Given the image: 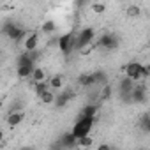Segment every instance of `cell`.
I'll return each mask as SVG.
<instances>
[{
    "mask_svg": "<svg viewBox=\"0 0 150 150\" xmlns=\"http://www.w3.org/2000/svg\"><path fill=\"white\" fill-rule=\"evenodd\" d=\"M32 83H37V81H46L48 80V74H46V69L41 67V65H35L34 72H32V76H30Z\"/></svg>",
    "mask_w": 150,
    "mask_h": 150,
    "instance_id": "obj_14",
    "label": "cell"
},
{
    "mask_svg": "<svg viewBox=\"0 0 150 150\" xmlns=\"http://www.w3.org/2000/svg\"><path fill=\"white\" fill-rule=\"evenodd\" d=\"M39 42H41V35H39V32H28L27 37L23 39V50H27V51L39 50Z\"/></svg>",
    "mask_w": 150,
    "mask_h": 150,
    "instance_id": "obj_6",
    "label": "cell"
},
{
    "mask_svg": "<svg viewBox=\"0 0 150 150\" xmlns=\"http://www.w3.org/2000/svg\"><path fill=\"white\" fill-rule=\"evenodd\" d=\"M145 69H146V74H148V78H150V64H145Z\"/></svg>",
    "mask_w": 150,
    "mask_h": 150,
    "instance_id": "obj_26",
    "label": "cell"
},
{
    "mask_svg": "<svg viewBox=\"0 0 150 150\" xmlns=\"http://www.w3.org/2000/svg\"><path fill=\"white\" fill-rule=\"evenodd\" d=\"M78 85L83 88H90L96 87V80H94V74L92 72H81L78 76Z\"/></svg>",
    "mask_w": 150,
    "mask_h": 150,
    "instance_id": "obj_12",
    "label": "cell"
},
{
    "mask_svg": "<svg viewBox=\"0 0 150 150\" xmlns=\"http://www.w3.org/2000/svg\"><path fill=\"white\" fill-rule=\"evenodd\" d=\"M94 124H96V118H90V117H81L80 115V118L74 122V125H72V134L76 136V138H80V136H87V134H90L92 132V129H94Z\"/></svg>",
    "mask_w": 150,
    "mask_h": 150,
    "instance_id": "obj_1",
    "label": "cell"
},
{
    "mask_svg": "<svg viewBox=\"0 0 150 150\" xmlns=\"http://www.w3.org/2000/svg\"><path fill=\"white\" fill-rule=\"evenodd\" d=\"M129 99H131L132 103H143V101L146 99V88H145L143 85H134V88H132Z\"/></svg>",
    "mask_w": 150,
    "mask_h": 150,
    "instance_id": "obj_11",
    "label": "cell"
},
{
    "mask_svg": "<svg viewBox=\"0 0 150 150\" xmlns=\"http://www.w3.org/2000/svg\"><path fill=\"white\" fill-rule=\"evenodd\" d=\"M141 14H143V9L139 6H136V4L127 6V9H125V16L127 18H139Z\"/></svg>",
    "mask_w": 150,
    "mask_h": 150,
    "instance_id": "obj_20",
    "label": "cell"
},
{
    "mask_svg": "<svg viewBox=\"0 0 150 150\" xmlns=\"http://www.w3.org/2000/svg\"><path fill=\"white\" fill-rule=\"evenodd\" d=\"M94 74V80H96V85H104V83H108V74L103 71V69H99V71H96V72H92Z\"/></svg>",
    "mask_w": 150,
    "mask_h": 150,
    "instance_id": "obj_22",
    "label": "cell"
},
{
    "mask_svg": "<svg viewBox=\"0 0 150 150\" xmlns=\"http://www.w3.org/2000/svg\"><path fill=\"white\" fill-rule=\"evenodd\" d=\"M41 32H42L44 35H53V34L57 32V23L51 21V20L42 21V23H41Z\"/></svg>",
    "mask_w": 150,
    "mask_h": 150,
    "instance_id": "obj_19",
    "label": "cell"
},
{
    "mask_svg": "<svg viewBox=\"0 0 150 150\" xmlns=\"http://www.w3.org/2000/svg\"><path fill=\"white\" fill-rule=\"evenodd\" d=\"M118 44H120L118 37H117L115 34H110V32L99 35V39H97V48L106 50V51H113V50H117Z\"/></svg>",
    "mask_w": 150,
    "mask_h": 150,
    "instance_id": "obj_5",
    "label": "cell"
},
{
    "mask_svg": "<svg viewBox=\"0 0 150 150\" xmlns=\"http://www.w3.org/2000/svg\"><path fill=\"white\" fill-rule=\"evenodd\" d=\"M74 97V92L72 90H58L57 92V101H55V106L57 108H65L69 103H71V99Z\"/></svg>",
    "mask_w": 150,
    "mask_h": 150,
    "instance_id": "obj_9",
    "label": "cell"
},
{
    "mask_svg": "<svg viewBox=\"0 0 150 150\" xmlns=\"http://www.w3.org/2000/svg\"><path fill=\"white\" fill-rule=\"evenodd\" d=\"M90 146H94V138L90 134L78 138V148H90Z\"/></svg>",
    "mask_w": 150,
    "mask_h": 150,
    "instance_id": "obj_21",
    "label": "cell"
},
{
    "mask_svg": "<svg viewBox=\"0 0 150 150\" xmlns=\"http://www.w3.org/2000/svg\"><path fill=\"white\" fill-rule=\"evenodd\" d=\"M97 113H99V104H96V103L85 104V108L81 110V117H90V118H97Z\"/></svg>",
    "mask_w": 150,
    "mask_h": 150,
    "instance_id": "obj_16",
    "label": "cell"
},
{
    "mask_svg": "<svg viewBox=\"0 0 150 150\" xmlns=\"http://www.w3.org/2000/svg\"><path fill=\"white\" fill-rule=\"evenodd\" d=\"M58 146H62V148H78V138L72 134V131H69V132L60 136Z\"/></svg>",
    "mask_w": 150,
    "mask_h": 150,
    "instance_id": "obj_8",
    "label": "cell"
},
{
    "mask_svg": "<svg viewBox=\"0 0 150 150\" xmlns=\"http://www.w3.org/2000/svg\"><path fill=\"white\" fill-rule=\"evenodd\" d=\"M141 127H143L145 132H150V113L141 118Z\"/></svg>",
    "mask_w": 150,
    "mask_h": 150,
    "instance_id": "obj_24",
    "label": "cell"
},
{
    "mask_svg": "<svg viewBox=\"0 0 150 150\" xmlns=\"http://www.w3.org/2000/svg\"><path fill=\"white\" fill-rule=\"evenodd\" d=\"M39 99H41V103H42V104L51 106V104H55V101H57V90L50 88V90H48V92H44Z\"/></svg>",
    "mask_w": 150,
    "mask_h": 150,
    "instance_id": "obj_18",
    "label": "cell"
},
{
    "mask_svg": "<svg viewBox=\"0 0 150 150\" xmlns=\"http://www.w3.org/2000/svg\"><path fill=\"white\" fill-rule=\"evenodd\" d=\"M94 39H96V30H94L92 27L81 28V30L76 34V50H78V51L87 50V48L94 42Z\"/></svg>",
    "mask_w": 150,
    "mask_h": 150,
    "instance_id": "obj_2",
    "label": "cell"
},
{
    "mask_svg": "<svg viewBox=\"0 0 150 150\" xmlns=\"http://www.w3.org/2000/svg\"><path fill=\"white\" fill-rule=\"evenodd\" d=\"M78 2H80V4H83V2H87V0H78Z\"/></svg>",
    "mask_w": 150,
    "mask_h": 150,
    "instance_id": "obj_27",
    "label": "cell"
},
{
    "mask_svg": "<svg viewBox=\"0 0 150 150\" xmlns=\"http://www.w3.org/2000/svg\"><path fill=\"white\" fill-rule=\"evenodd\" d=\"M48 81H50V87L53 88V90H62L64 88V85H65V78L62 76V74H53V76H50L48 78Z\"/></svg>",
    "mask_w": 150,
    "mask_h": 150,
    "instance_id": "obj_13",
    "label": "cell"
},
{
    "mask_svg": "<svg viewBox=\"0 0 150 150\" xmlns=\"http://www.w3.org/2000/svg\"><path fill=\"white\" fill-rule=\"evenodd\" d=\"M2 32H4V35L6 37H9L11 41H14V42H20V41H23L25 37H27V30L25 28H21L20 25H16V23H6L4 27H2Z\"/></svg>",
    "mask_w": 150,
    "mask_h": 150,
    "instance_id": "obj_3",
    "label": "cell"
},
{
    "mask_svg": "<svg viewBox=\"0 0 150 150\" xmlns=\"http://www.w3.org/2000/svg\"><path fill=\"white\" fill-rule=\"evenodd\" d=\"M57 46H58L60 53H64V55L71 53L72 50H76V34H74V32H67V34L60 35L58 41H57Z\"/></svg>",
    "mask_w": 150,
    "mask_h": 150,
    "instance_id": "obj_4",
    "label": "cell"
},
{
    "mask_svg": "<svg viewBox=\"0 0 150 150\" xmlns=\"http://www.w3.org/2000/svg\"><path fill=\"white\" fill-rule=\"evenodd\" d=\"M136 83H138V81H134L132 78H129V76H124V78L118 81V94H120L122 97H125V96L129 97Z\"/></svg>",
    "mask_w": 150,
    "mask_h": 150,
    "instance_id": "obj_7",
    "label": "cell"
},
{
    "mask_svg": "<svg viewBox=\"0 0 150 150\" xmlns=\"http://www.w3.org/2000/svg\"><path fill=\"white\" fill-rule=\"evenodd\" d=\"M90 11H92L94 14H104V13H106V4H104V2H94V4L90 6Z\"/></svg>",
    "mask_w": 150,
    "mask_h": 150,
    "instance_id": "obj_23",
    "label": "cell"
},
{
    "mask_svg": "<svg viewBox=\"0 0 150 150\" xmlns=\"http://www.w3.org/2000/svg\"><path fill=\"white\" fill-rule=\"evenodd\" d=\"M111 96H113V87L110 81L99 87V101H108V99H111Z\"/></svg>",
    "mask_w": 150,
    "mask_h": 150,
    "instance_id": "obj_15",
    "label": "cell"
},
{
    "mask_svg": "<svg viewBox=\"0 0 150 150\" xmlns=\"http://www.w3.org/2000/svg\"><path fill=\"white\" fill-rule=\"evenodd\" d=\"M108 148H111L110 145H99V150H108Z\"/></svg>",
    "mask_w": 150,
    "mask_h": 150,
    "instance_id": "obj_25",
    "label": "cell"
},
{
    "mask_svg": "<svg viewBox=\"0 0 150 150\" xmlns=\"http://www.w3.org/2000/svg\"><path fill=\"white\" fill-rule=\"evenodd\" d=\"M23 120H25V111L23 110H20V111H9L7 118H6V122H7L9 127H18Z\"/></svg>",
    "mask_w": 150,
    "mask_h": 150,
    "instance_id": "obj_10",
    "label": "cell"
},
{
    "mask_svg": "<svg viewBox=\"0 0 150 150\" xmlns=\"http://www.w3.org/2000/svg\"><path fill=\"white\" fill-rule=\"evenodd\" d=\"M51 87H50V81L46 80V81H37V83H32V90H34V94L37 96V97H41L44 92H48Z\"/></svg>",
    "mask_w": 150,
    "mask_h": 150,
    "instance_id": "obj_17",
    "label": "cell"
}]
</instances>
